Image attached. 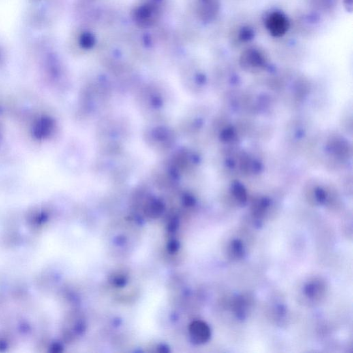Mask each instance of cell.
<instances>
[{
  "label": "cell",
  "mask_w": 353,
  "mask_h": 353,
  "mask_svg": "<svg viewBox=\"0 0 353 353\" xmlns=\"http://www.w3.org/2000/svg\"><path fill=\"white\" fill-rule=\"evenodd\" d=\"M266 26L270 34L275 37H281L288 30V22L284 15L275 12L270 14L266 22Z\"/></svg>",
  "instance_id": "cell-1"
},
{
  "label": "cell",
  "mask_w": 353,
  "mask_h": 353,
  "mask_svg": "<svg viewBox=\"0 0 353 353\" xmlns=\"http://www.w3.org/2000/svg\"><path fill=\"white\" fill-rule=\"evenodd\" d=\"M343 2H344L345 7H348V8H347V10L350 11H352V0H343Z\"/></svg>",
  "instance_id": "cell-7"
},
{
  "label": "cell",
  "mask_w": 353,
  "mask_h": 353,
  "mask_svg": "<svg viewBox=\"0 0 353 353\" xmlns=\"http://www.w3.org/2000/svg\"><path fill=\"white\" fill-rule=\"evenodd\" d=\"M193 330L195 335L199 338L200 341L207 340L210 336V330L205 324L202 322H197L193 325Z\"/></svg>",
  "instance_id": "cell-3"
},
{
  "label": "cell",
  "mask_w": 353,
  "mask_h": 353,
  "mask_svg": "<svg viewBox=\"0 0 353 353\" xmlns=\"http://www.w3.org/2000/svg\"><path fill=\"white\" fill-rule=\"evenodd\" d=\"M240 37L242 40L247 41L251 39L253 37V32L249 29H244L242 30L240 33Z\"/></svg>",
  "instance_id": "cell-6"
},
{
  "label": "cell",
  "mask_w": 353,
  "mask_h": 353,
  "mask_svg": "<svg viewBox=\"0 0 353 353\" xmlns=\"http://www.w3.org/2000/svg\"><path fill=\"white\" fill-rule=\"evenodd\" d=\"M232 251H233L234 255L236 256H241L243 253V246L241 242L239 241H234L232 242Z\"/></svg>",
  "instance_id": "cell-4"
},
{
  "label": "cell",
  "mask_w": 353,
  "mask_h": 353,
  "mask_svg": "<svg viewBox=\"0 0 353 353\" xmlns=\"http://www.w3.org/2000/svg\"><path fill=\"white\" fill-rule=\"evenodd\" d=\"M137 21L142 24H148L153 21L154 11L151 6H144L135 13Z\"/></svg>",
  "instance_id": "cell-2"
},
{
  "label": "cell",
  "mask_w": 353,
  "mask_h": 353,
  "mask_svg": "<svg viewBox=\"0 0 353 353\" xmlns=\"http://www.w3.org/2000/svg\"><path fill=\"white\" fill-rule=\"evenodd\" d=\"M317 290H317V287L314 283H311V284L308 285L305 288L306 293H307L308 296L311 297V298H313L316 295Z\"/></svg>",
  "instance_id": "cell-5"
}]
</instances>
